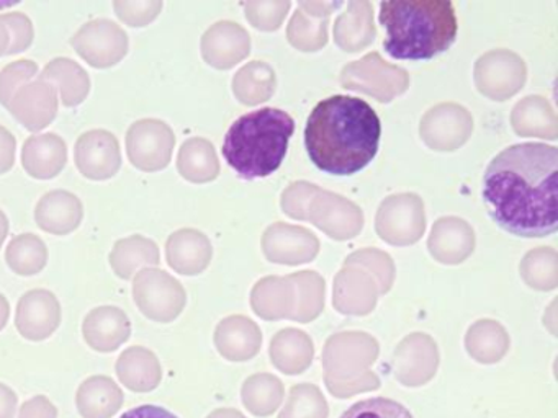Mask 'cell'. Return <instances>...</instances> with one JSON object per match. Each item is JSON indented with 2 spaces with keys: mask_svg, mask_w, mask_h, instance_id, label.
<instances>
[{
  "mask_svg": "<svg viewBox=\"0 0 558 418\" xmlns=\"http://www.w3.org/2000/svg\"><path fill=\"white\" fill-rule=\"evenodd\" d=\"M558 149L515 144L501 150L483 175V201L493 221L509 234L541 238L555 234Z\"/></svg>",
  "mask_w": 558,
  "mask_h": 418,
  "instance_id": "6da1fadb",
  "label": "cell"
},
{
  "mask_svg": "<svg viewBox=\"0 0 558 418\" xmlns=\"http://www.w3.org/2000/svg\"><path fill=\"white\" fill-rule=\"evenodd\" d=\"M380 136V118L367 101L335 95L319 101L306 121V152L322 172L354 175L377 156Z\"/></svg>",
  "mask_w": 558,
  "mask_h": 418,
  "instance_id": "7a4b0ae2",
  "label": "cell"
},
{
  "mask_svg": "<svg viewBox=\"0 0 558 418\" xmlns=\"http://www.w3.org/2000/svg\"><path fill=\"white\" fill-rule=\"evenodd\" d=\"M387 32L385 51L401 61H426L446 52L457 38V16L449 0H388L380 3Z\"/></svg>",
  "mask_w": 558,
  "mask_h": 418,
  "instance_id": "3957f363",
  "label": "cell"
},
{
  "mask_svg": "<svg viewBox=\"0 0 558 418\" xmlns=\"http://www.w3.org/2000/svg\"><path fill=\"white\" fill-rule=\"evenodd\" d=\"M293 131L295 121L279 108H260L243 114L225 136V159L241 179L272 175L286 159Z\"/></svg>",
  "mask_w": 558,
  "mask_h": 418,
  "instance_id": "277c9868",
  "label": "cell"
},
{
  "mask_svg": "<svg viewBox=\"0 0 558 418\" xmlns=\"http://www.w3.org/2000/svg\"><path fill=\"white\" fill-rule=\"evenodd\" d=\"M377 356V340L368 333L332 335L323 353L329 392L335 397L348 398L380 388V379L368 369Z\"/></svg>",
  "mask_w": 558,
  "mask_h": 418,
  "instance_id": "5b68a950",
  "label": "cell"
},
{
  "mask_svg": "<svg viewBox=\"0 0 558 418\" xmlns=\"http://www.w3.org/2000/svg\"><path fill=\"white\" fill-rule=\"evenodd\" d=\"M136 306L155 322H172L187 303L184 287L171 274L158 268H145L133 281Z\"/></svg>",
  "mask_w": 558,
  "mask_h": 418,
  "instance_id": "8992f818",
  "label": "cell"
},
{
  "mask_svg": "<svg viewBox=\"0 0 558 418\" xmlns=\"http://www.w3.org/2000/svg\"><path fill=\"white\" fill-rule=\"evenodd\" d=\"M341 84L351 90H361L380 101L393 100L404 94L410 84L408 72L387 64L378 52H371L361 61L345 65Z\"/></svg>",
  "mask_w": 558,
  "mask_h": 418,
  "instance_id": "52a82bcc",
  "label": "cell"
},
{
  "mask_svg": "<svg viewBox=\"0 0 558 418\" xmlns=\"http://www.w3.org/2000/svg\"><path fill=\"white\" fill-rule=\"evenodd\" d=\"M174 131L161 120H140L126 133L130 162L143 172H158L171 162Z\"/></svg>",
  "mask_w": 558,
  "mask_h": 418,
  "instance_id": "ba28073f",
  "label": "cell"
},
{
  "mask_svg": "<svg viewBox=\"0 0 558 418\" xmlns=\"http://www.w3.org/2000/svg\"><path fill=\"white\" fill-rule=\"evenodd\" d=\"M77 54L97 69L119 64L129 52V36L112 20L99 19L86 23L71 39Z\"/></svg>",
  "mask_w": 558,
  "mask_h": 418,
  "instance_id": "9c48e42d",
  "label": "cell"
},
{
  "mask_svg": "<svg viewBox=\"0 0 558 418\" xmlns=\"http://www.w3.org/2000/svg\"><path fill=\"white\" fill-rule=\"evenodd\" d=\"M377 231L395 245L417 242L424 231L423 201L416 195H395L381 202Z\"/></svg>",
  "mask_w": 558,
  "mask_h": 418,
  "instance_id": "30bf717a",
  "label": "cell"
},
{
  "mask_svg": "<svg viewBox=\"0 0 558 418\" xmlns=\"http://www.w3.org/2000/svg\"><path fill=\"white\" fill-rule=\"evenodd\" d=\"M391 366L401 384L408 388L426 384L439 366L436 342L426 333H411L395 349Z\"/></svg>",
  "mask_w": 558,
  "mask_h": 418,
  "instance_id": "8fae6325",
  "label": "cell"
},
{
  "mask_svg": "<svg viewBox=\"0 0 558 418\" xmlns=\"http://www.w3.org/2000/svg\"><path fill=\"white\" fill-rule=\"evenodd\" d=\"M76 165L90 180H107L122 165V152L117 137L110 131L93 130L77 139Z\"/></svg>",
  "mask_w": 558,
  "mask_h": 418,
  "instance_id": "7c38bea8",
  "label": "cell"
},
{
  "mask_svg": "<svg viewBox=\"0 0 558 418\" xmlns=\"http://www.w3.org/2000/svg\"><path fill=\"white\" fill-rule=\"evenodd\" d=\"M61 323V306L51 291L34 290L19 300L15 325L24 339L44 342Z\"/></svg>",
  "mask_w": 558,
  "mask_h": 418,
  "instance_id": "4fadbf2b",
  "label": "cell"
},
{
  "mask_svg": "<svg viewBox=\"0 0 558 418\" xmlns=\"http://www.w3.org/2000/svg\"><path fill=\"white\" fill-rule=\"evenodd\" d=\"M9 111L31 131H40L53 123L58 113V91L44 78L22 85L11 103Z\"/></svg>",
  "mask_w": 558,
  "mask_h": 418,
  "instance_id": "5bb4252c",
  "label": "cell"
},
{
  "mask_svg": "<svg viewBox=\"0 0 558 418\" xmlns=\"http://www.w3.org/2000/svg\"><path fill=\"white\" fill-rule=\"evenodd\" d=\"M83 335L96 352H116L132 335V323L120 307H97L84 319Z\"/></svg>",
  "mask_w": 558,
  "mask_h": 418,
  "instance_id": "9a60e30c",
  "label": "cell"
},
{
  "mask_svg": "<svg viewBox=\"0 0 558 418\" xmlns=\"http://www.w3.org/2000/svg\"><path fill=\"white\" fill-rule=\"evenodd\" d=\"M250 35L238 23L220 22L202 38V54L217 69L233 67L250 54Z\"/></svg>",
  "mask_w": 558,
  "mask_h": 418,
  "instance_id": "2e32d148",
  "label": "cell"
},
{
  "mask_svg": "<svg viewBox=\"0 0 558 418\" xmlns=\"http://www.w3.org/2000/svg\"><path fill=\"white\" fill-rule=\"evenodd\" d=\"M472 126V114L465 108L457 103L437 104L429 113L424 114L421 136L426 140L440 130H446L434 149L452 150L463 146V143L469 139Z\"/></svg>",
  "mask_w": 558,
  "mask_h": 418,
  "instance_id": "e0dca14e",
  "label": "cell"
},
{
  "mask_svg": "<svg viewBox=\"0 0 558 418\" xmlns=\"http://www.w3.org/2000/svg\"><path fill=\"white\" fill-rule=\"evenodd\" d=\"M84 218L83 201L66 189H54L38 201L35 219L38 228L54 235L70 234Z\"/></svg>",
  "mask_w": 558,
  "mask_h": 418,
  "instance_id": "ac0fdd59",
  "label": "cell"
},
{
  "mask_svg": "<svg viewBox=\"0 0 558 418\" xmlns=\"http://www.w3.org/2000/svg\"><path fill=\"white\" fill-rule=\"evenodd\" d=\"M215 345L223 358L230 361H246L259 353L263 332L247 317H228L221 320L215 330Z\"/></svg>",
  "mask_w": 558,
  "mask_h": 418,
  "instance_id": "d6986e66",
  "label": "cell"
},
{
  "mask_svg": "<svg viewBox=\"0 0 558 418\" xmlns=\"http://www.w3.org/2000/svg\"><path fill=\"white\" fill-rule=\"evenodd\" d=\"M498 75L492 98L505 100L512 97L525 82V65L521 58L511 51H492L476 61V85Z\"/></svg>",
  "mask_w": 558,
  "mask_h": 418,
  "instance_id": "ffe728a7",
  "label": "cell"
},
{
  "mask_svg": "<svg viewBox=\"0 0 558 418\" xmlns=\"http://www.w3.org/2000/svg\"><path fill=\"white\" fill-rule=\"evenodd\" d=\"M66 162V143L58 134H37L25 140L22 163L34 179H53L64 169Z\"/></svg>",
  "mask_w": 558,
  "mask_h": 418,
  "instance_id": "44dd1931",
  "label": "cell"
},
{
  "mask_svg": "<svg viewBox=\"0 0 558 418\" xmlns=\"http://www.w3.org/2000/svg\"><path fill=\"white\" fill-rule=\"evenodd\" d=\"M166 255L169 265L178 273L194 276L208 267L211 260V244L207 235L195 229H181L168 238Z\"/></svg>",
  "mask_w": 558,
  "mask_h": 418,
  "instance_id": "7402d4cb",
  "label": "cell"
},
{
  "mask_svg": "<svg viewBox=\"0 0 558 418\" xmlns=\"http://www.w3.org/2000/svg\"><path fill=\"white\" fill-rule=\"evenodd\" d=\"M117 376L130 391L151 392L161 384V362L151 349L130 346L117 359Z\"/></svg>",
  "mask_w": 558,
  "mask_h": 418,
  "instance_id": "603a6c76",
  "label": "cell"
},
{
  "mask_svg": "<svg viewBox=\"0 0 558 418\" xmlns=\"http://www.w3.org/2000/svg\"><path fill=\"white\" fill-rule=\"evenodd\" d=\"M123 401L122 389L107 376H93L77 389L76 405L83 418H112Z\"/></svg>",
  "mask_w": 558,
  "mask_h": 418,
  "instance_id": "cb8c5ba5",
  "label": "cell"
},
{
  "mask_svg": "<svg viewBox=\"0 0 558 418\" xmlns=\"http://www.w3.org/2000/svg\"><path fill=\"white\" fill-rule=\"evenodd\" d=\"M270 359L279 371L286 374H300L312 365L315 345L302 330H280L270 343Z\"/></svg>",
  "mask_w": 558,
  "mask_h": 418,
  "instance_id": "d4e9b609",
  "label": "cell"
},
{
  "mask_svg": "<svg viewBox=\"0 0 558 418\" xmlns=\"http://www.w3.org/2000/svg\"><path fill=\"white\" fill-rule=\"evenodd\" d=\"M40 78L50 82L57 88L58 94L61 95V101L66 107H76L81 101L86 100L90 91L89 74L73 59H53L48 62Z\"/></svg>",
  "mask_w": 558,
  "mask_h": 418,
  "instance_id": "484cf974",
  "label": "cell"
},
{
  "mask_svg": "<svg viewBox=\"0 0 558 418\" xmlns=\"http://www.w3.org/2000/svg\"><path fill=\"white\" fill-rule=\"evenodd\" d=\"M159 258L161 255H159L156 242L143 237V235H132V237L122 238L113 245L110 265L120 278L130 280L140 268L158 265Z\"/></svg>",
  "mask_w": 558,
  "mask_h": 418,
  "instance_id": "4316f807",
  "label": "cell"
},
{
  "mask_svg": "<svg viewBox=\"0 0 558 418\" xmlns=\"http://www.w3.org/2000/svg\"><path fill=\"white\" fill-rule=\"evenodd\" d=\"M465 348L476 361L493 365L508 353V332L495 320H478L466 332Z\"/></svg>",
  "mask_w": 558,
  "mask_h": 418,
  "instance_id": "83f0119b",
  "label": "cell"
},
{
  "mask_svg": "<svg viewBox=\"0 0 558 418\" xmlns=\"http://www.w3.org/2000/svg\"><path fill=\"white\" fill-rule=\"evenodd\" d=\"M178 169L192 183H207L220 173V162L210 140L192 137L179 150Z\"/></svg>",
  "mask_w": 558,
  "mask_h": 418,
  "instance_id": "f1b7e54d",
  "label": "cell"
},
{
  "mask_svg": "<svg viewBox=\"0 0 558 418\" xmlns=\"http://www.w3.org/2000/svg\"><path fill=\"white\" fill-rule=\"evenodd\" d=\"M372 23V5L368 2H351L348 12L339 16L335 26L336 42L344 51H359L371 45L374 38V26L361 28Z\"/></svg>",
  "mask_w": 558,
  "mask_h": 418,
  "instance_id": "f546056e",
  "label": "cell"
},
{
  "mask_svg": "<svg viewBox=\"0 0 558 418\" xmlns=\"http://www.w3.org/2000/svg\"><path fill=\"white\" fill-rule=\"evenodd\" d=\"M283 394L286 389L277 376L260 372L246 379L241 397H243L244 407L251 414L256 417H269L282 405Z\"/></svg>",
  "mask_w": 558,
  "mask_h": 418,
  "instance_id": "4dcf8cb0",
  "label": "cell"
},
{
  "mask_svg": "<svg viewBox=\"0 0 558 418\" xmlns=\"http://www.w3.org/2000/svg\"><path fill=\"white\" fill-rule=\"evenodd\" d=\"M473 244H475L473 231L465 221L459 219L453 237H449L439 219L434 224L433 234H430L429 250L440 263L457 265L472 254Z\"/></svg>",
  "mask_w": 558,
  "mask_h": 418,
  "instance_id": "1f68e13d",
  "label": "cell"
},
{
  "mask_svg": "<svg viewBox=\"0 0 558 418\" xmlns=\"http://www.w3.org/2000/svg\"><path fill=\"white\" fill-rule=\"evenodd\" d=\"M5 260L21 276L40 273L48 261L47 244L35 234L17 235L9 244Z\"/></svg>",
  "mask_w": 558,
  "mask_h": 418,
  "instance_id": "d6a6232c",
  "label": "cell"
},
{
  "mask_svg": "<svg viewBox=\"0 0 558 418\" xmlns=\"http://www.w3.org/2000/svg\"><path fill=\"white\" fill-rule=\"evenodd\" d=\"M253 309L263 306V304L269 303L274 299L263 312L259 314L263 319L277 320V319H293V306H292V286H289V278L280 280V278H266L260 281L254 287L253 296Z\"/></svg>",
  "mask_w": 558,
  "mask_h": 418,
  "instance_id": "836d02e7",
  "label": "cell"
},
{
  "mask_svg": "<svg viewBox=\"0 0 558 418\" xmlns=\"http://www.w3.org/2000/svg\"><path fill=\"white\" fill-rule=\"evenodd\" d=\"M238 100L246 104L259 103L272 97L276 88V74L264 62H251L238 72L233 82Z\"/></svg>",
  "mask_w": 558,
  "mask_h": 418,
  "instance_id": "e575fe53",
  "label": "cell"
},
{
  "mask_svg": "<svg viewBox=\"0 0 558 418\" xmlns=\"http://www.w3.org/2000/svg\"><path fill=\"white\" fill-rule=\"evenodd\" d=\"M293 281L296 283V312L293 320H315L325 307V281L315 271L295 274Z\"/></svg>",
  "mask_w": 558,
  "mask_h": 418,
  "instance_id": "d590c367",
  "label": "cell"
},
{
  "mask_svg": "<svg viewBox=\"0 0 558 418\" xmlns=\"http://www.w3.org/2000/svg\"><path fill=\"white\" fill-rule=\"evenodd\" d=\"M329 407L315 384H299L290 389L289 401L279 418H328Z\"/></svg>",
  "mask_w": 558,
  "mask_h": 418,
  "instance_id": "8d00e7d4",
  "label": "cell"
},
{
  "mask_svg": "<svg viewBox=\"0 0 558 418\" xmlns=\"http://www.w3.org/2000/svg\"><path fill=\"white\" fill-rule=\"evenodd\" d=\"M264 241L289 245L292 250L293 265L306 263L318 254V238L303 228L276 224L267 229Z\"/></svg>",
  "mask_w": 558,
  "mask_h": 418,
  "instance_id": "74e56055",
  "label": "cell"
},
{
  "mask_svg": "<svg viewBox=\"0 0 558 418\" xmlns=\"http://www.w3.org/2000/svg\"><path fill=\"white\" fill-rule=\"evenodd\" d=\"M548 248L531 251L522 263V276L529 286L538 291H550L557 286V274H555V257L545 263Z\"/></svg>",
  "mask_w": 558,
  "mask_h": 418,
  "instance_id": "f35d334b",
  "label": "cell"
},
{
  "mask_svg": "<svg viewBox=\"0 0 558 418\" xmlns=\"http://www.w3.org/2000/svg\"><path fill=\"white\" fill-rule=\"evenodd\" d=\"M341 418H413V415L400 402L375 397L351 405Z\"/></svg>",
  "mask_w": 558,
  "mask_h": 418,
  "instance_id": "ab89813d",
  "label": "cell"
},
{
  "mask_svg": "<svg viewBox=\"0 0 558 418\" xmlns=\"http://www.w3.org/2000/svg\"><path fill=\"white\" fill-rule=\"evenodd\" d=\"M37 62L28 61V59H21V61L12 62L4 71L0 72V103L9 107L15 91L22 85L28 84L31 78L37 74Z\"/></svg>",
  "mask_w": 558,
  "mask_h": 418,
  "instance_id": "60d3db41",
  "label": "cell"
},
{
  "mask_svg": "<svg viewBox=\"0 0 558 418\" xmlns=\"http://www.w3.org/2000/svg\"><path fill=\"white\" fill-rule=\"evenodd\" d=\"M113 9L123 23L142 28L159 15L162 2L161 0H116Z\"/></svg>",
  "mask_w": 558,
  "mask_h": 418,
  "instance_id": "b9f144b4",
  "label": "cell"
},
{
  "mask_svg": "<svg viewBox=\"0 0 558 418\" xmlns=\"http://www.w3.org/2000/svg\"><path fill=\"white\" fill-rule=\"evenodd\" d=\"M0 20L8 26L9 35H11L8 54H19V52L31 48L35 36L34 25L25 13H5V15H0Z\"/></svg>",
  "mask_w": 558,
  "mask_h": 418,
  "instance_id": "7bdbcfd3",
  "label": "cell"
},
{
  "mask_svg": "<svg viewBox=\"0 0 558 418\" xmlns=\"http://www.w3.org/2000/svg\"><path fill=\"white\" fill-rule=\"evenodd\" d=\"M19 418H58V408L51 404L50 398L37 395L22 405Z\"/></svg>",
  "mask_w": 558,
  "mask_h": 418,
  "instance_id": "ee69618b",
  "label": "cell"
},
{
  "mask_svg": "<svg viewBox=\"0 0 558 418\" xmlns=\"http://www.w3.org/2000/svg\"><path fill=\"white\" fill-rule=\"evenodd\" d=\"M17 140L8 127L0 126V175L14 167Z\"/></svg>",
  "mask_w": 558,
  "mask_h": 418,
  "instance_id": "f6af8a7d",
  "label": "cell"
},
{
  "mask_svg": "<svg viewBox=\"0 0 558 418\" xmlns=\"http://www.w3.org/2000/svg\"><path fill=\"white\" fill-rule=\"evenodd\" d=\"M120 418H179L178 415L169 411L168 408L159 407V405H140L125 411Z\"/></svg>",
  "mask_w": 558,
  "mask_h": 418,
  "instance_id": "bcb514c9",
  "label": "cell"
},
{
  "mask_svg": "<svg viewBox=\"0 0 558 418\" xmlns=\"http://www.w3.org/2000/svg\"><path fill=\"white\" fill-rule=\"evenodd\" d=\"M19 397L9 385L0 382V418H15Z\"/></svg>",
  "mask_w": 558,
  "mask_h": 418,
  "instance_id": "7dc6e473",
  "label": "cell"
},
{
  "mask_svg": "<svg viewBox=\"0 0 558 418\" xmlns=\"http://www.w3.org/2000/svg\"><path fill=\"white\" fill-rule=\"evenodd\" d=\"M207 418H246L236 408H218V410L211 411Z\"/></svg>",
  "mask_w": 558,
  "mask_h": 418,
  "instance_id": "c3c4849f",
  "label": "cell"
},
{
  "mask_svg": "<svg viewBox=\"0 0 558 418\" xmlns=\"http://www.w3.org/2000/svg\"><path fill=\"white\" fill-rule=\"evenodd\" d=\"M9 46H11V35H9L8 26L0 20V56L8 54Z\"/></svg>",
  "mask_w": 558,
  "mask_h": 418,
  "instance_id": "681fc988",
  "label": "cell"
},
{
  "mask_svg": "<svg viewBox=\"0 0 558 418\" xmlns=\"http://www.w3.org/2000/svg\"><path fill=\"white\" fill-rule=\"evenodd\" d=\"M9 314H11L9 300L5 299L4 294H0V330L4 329L5 323H8Z\"/></svg>",
  "mask_w": 558,
  "mask_h": 418,
  "instance_id": "f907efd6",
  "label": "cell"
},
{
  "mask_svg": "<svg viewBox=\"0 0 558 418\" xmlns=\"http://www.w3.org/2000/svg\"><path fill=\"white\" fill-rule=\"evenodd\" d=\"M9 232V219L5 216V212L0 209V247L4 244L5 237H8Z\"/></svg>",
  "mask_w": 558,
  "mask_h": 418,
  "instance_id": "816d5d0a",
  "label": "cell"
}]
</instances>
